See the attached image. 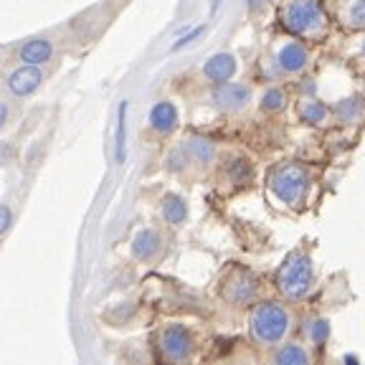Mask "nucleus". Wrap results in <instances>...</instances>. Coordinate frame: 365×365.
<instances>
[{
    "label": "nucleus",
    "mask_w": 365,
    "mask_h": 365,
    "mask_svg": "<svg viewBox=\"0 0 365 365\" xmlns=\"http://www.w3.org/2000/svg\"><path fill=\"white\" fill-rule=\"evenodd\" d=\"M294 330L289 307L279 302H259L249 314V335L262 348H279Z\"/></svg>",
    "instance_id": "obj_1"
},
{
    "label": "nucleus",
    "mask_w": 365,
    "mask_h": 365,
    "mask_svg": "<svg viewBox=\"0 0 365 365\" xmlns=\"http://www.w3.org/2000/svg\"><path fill=\"white\" fill-rule=\"evenodd\" d=\"M282 23L299 41L322 38L330 29L319 0H287L282 6Z\"/></svg>",
    "instance_id": "obj_2"
},
{
    "label": "nucleus",
    "mask_w": 365,
    "mask_h": 365,
    "mask_svg": "<svg viewBox=\"0 0 365 365\" xmlns=\"http://www.w3.org/2000/svg\"><path fill=\"white\" fill-rule=\"evenodd\" d=\"M277 287L287 299H307L314 289V264L307 251L297 249L277 272Z\"/></svg>",
    "instance_id": "obj_3"
},
{
    "label": "nucleus",
    "mask_w": 365,
    "mask_h": 365,
    "mask_svg": "<svg viewBox=\"0 0 365 365\" xmlns=\"http://www.w3.org/2000/svg\"><path fill=\"white\" fill-rule=\"evenodd\" d=\"M269 190L279 203L289 208H299L309 193V170L297 163L277 165L269 173Z\"/></svg>",
    "instance_id": "obj_4"
},
{
    "label": "nucleus",
    "mask_w": 365,
    "mask_h": 365,
    "mask_svg": "<svg viewBox=\"0 0 365 365\" xmlns=\"http://www.w3.org/2000/svg\"><path fill=\"white\" fill-rule=\"evenodd\" d=\"M160 353L173 365H188L195 355L193 332L185 325H168L160 332Z\"/></svg>",
    "instance_id": "obj_5"
},
{
    "label": "nucleus",
    "mask_w": 365,
    "mask_h": 365,
    "mask_svg": "<svg viewBox=\"0 0 365 365\" xmlns=\"http://www.w3.org/2000/svg\"><path fill=\"white\" fill-rule=\"evenodd\" d=\"M226 299L231 304H251L257 302L259 297V279L246 269H236L226 279V289H223Z\"/></svg>",
    "instance_id": "obj_6"
},
{
    "label": "nucleus",
    "mask_w": 365,
    "mask_h": 365,
    "mask_svg": "<svg viewBox=\"0 0 365 365\" xmlns=\"http://www.w3.org/2000/svg\"><path fill=\"white\" fill-rule=\"evenodd\" d=\"M213 104L223 112H244L251 104V89L246 84H218L211 94Z\"/></svg>",
    "instance_id": "obj_7"
},
{
    "label": "nucleus",
    "mask_w": 365,
    "mask_h": 365,
    "mask_svg": "<svg viewBox=\"0 0 365 365\" xmlns=\"http://www.w3.org/2000/svg\"><path fill=\"white\" fill-rule=\"evenodd\" d=\"M277 66L284 74H302L309 66V48L302 41H287L277 48Z\"/></svg>",
    "instance_id": "obj_8"
},
{
    "label": "nucleus",
    "mask_w": 365,
    "mask_h": 365,
    "mask_svg": "<svg viewBox=\"0 0 365 365\" xmlns=\"http://www.w3.org/2000/svg\"><path fill=\"white\" fill-rule=\"evenodd\" d=\"M269 365H314V355L304 342H282Z\"/></svg>",
    "instance_id": "obj_9"
},
{
    "label": "nucleus",
    "mask_w": 365,
    "mask_h": 365,
    "mask_svg": "<svg viewBox=\"0 0 365 365\" xmlns=\"http://www.w3.org/2000/svg\"><path fill=\"white\" fill-rule=\"evenodd\" d=\"M41 79H43L41 68L29 63V66H21L18 71H13L11 79H8V89H11L16 97H29V94H34L41 86Z\"/></svg>",
    "instance_id": "obj_10"
},
{
    "label": "nucleus",
    "mask_w": 365,
    "mask_h": 365,
    "mask_svg": "<svg viewBox=\"0 0 365 365\" xmlns=\"http://www.w3.org/2000/svg\"><path fill=\"white\" fill-rule=\"evenodd\" d=\"M203 74L213 84H226L236 74V58L231 53H216V56H211L205 61Z\"/></svg>",
    "instance_id": "obj_11"
},
{
    "label": "nucleus",
    "mask_w": 365,
    "mask_h": 365,
    "mask_svg": "<svg viewBox=\"0 0 365 365\" xmlns=\"http://www.w3.org/2000/svg\"><path fill=\"white\" fill-rule=\"evenodd\" d=\"M160 249H163V239H160V234L153 231V228L140 231V234L135 236V241H132V254H135L140 262L155 259L160 254Z\"/></svg>",
    "instance_id": "obj_12"
},
{
    "label": "nucleus",
    "mask_w": 365,
    "mask_h": 365,
    "mask_svg": "<svg viewBox=\"0 0 365 365\" xmlns=\"http://www.w3.org/2000/svg\"><path fill=\"white\" fill-rule=\"evenodd\" d=\"M337 16L350 31H365V0H342Z\"/></svg>",
    "instance_id": "obj_13"
},
{
    "label": "nucleus",
    "mask_w": 365,
    "mask_h": 365,
    "mask_svg": "<svg viewBox=\"0 0 365 365\" xmlns=\"http://www.w3.org/2000/svg\"><path fill=\"white\" fill-rule=\"evenodd\" d=\"M150 125L163 135H168L178 127V109L170 102H158L150 112Z\"/></svg>",
    "instance_id": "obj_14"
},
{
    "label": "nucleus",
    "mask_w": 365,
    "mask_h": 365,
    "mask_svg": "<svg viewBox=\"0 0 365 365\" xmlns=\"http://www.w3.org/2000/svg\"><path fill=\"white\" fill-rule=\"evenodd\" d=\"M51 53H53V46H51V41H46V38H34V41H29V43L21 46L23 63H34V66L36 63L48 61Z\"/></svg>",
    "instance_id": "obj_15"
},
{
    "label": "nucleus",
    "mask_w": 365,
    "mask_h": 365,
    "mask_svg": "<svg viewBox=\"0 0 365 365\" xmlns=\"http://www.w3.org/2000/svg\"><path fill=\"white\" fill-rule=\"evenodd\" d=\"M163 218H165L168 223H173V226L185 221V218H188V205H185V200L175 193L165 195V198H163Z\"/></svg>",
    "instance_id": "obj_16"
},
{
    "label": "nucleus",
    "mask_w": 365,
    "mask_h": 365,
    "mask_svg": "<svg viewBox=\"0 0 365 365\" xmlns=\"http://www.w3.org/2000/svg\"><path fill=\"white\" fill-rule=\"evenodd\" d=\"M287 104H289V97H287V91L282 86H272V89L264 91L262 97V109L267 114H277V112H284Z\"/></svg>",
    "instance_id": "obj_17"
},
{
    "label": "nucleus",
    "mask_w": 365,
    "mask_h": 365,
    "mask_svg": "<svg viewBox=\"0 0 365 365\" xmlns=\"http://www.w3.org/2000/svg\"><path fill=\"white\" fill-rule=\"evenodd\" d=\"M327 114H330V109L322 102H304V104H299L297 117H299V122H304V125H319V122L327 120Z\"/></svg>",
    "instance_id": "obj_18"
},
{
    "label": "nucleus",
    "mask_w": 365,
    "mask_h": 365,
    "mask_svg": "<svg viewBox=\"0 0 365 365\" xmlns=\"http://www.w3.org/2000/svg\"><path fill=\"white\" fill-rule=\"evenodd\" d=\"M185 153L190 155L193 160H198V163H211L213 155H216V148H213L211 140H205V137H193L188 145H185Z\"/></svg>",
    "instance_id": "obj_19"
},
{
    "label": "nucleus",
    "mask_w": 365,
    "mask_h": 365,
    "mask_svg": "<svg viewBox=\"0 0 365 365\" xmlns=\"http://www.w3.org/2000/svg\"><path fill=\"white\" fill-rule=\"evenodd\" d=\"M125 143H127V102H122L120 114H117V137H114V158H117V163H125Z\"/></svg>",
    "instance_id": "obj_20"
},
{
    "label": "nucleus",
    "mask_w": 365,
    "mask_h": 365,
    "mask_svg": "<svg viewBox=\"0 0 365 365\" xmlns=\"http://www.w3.org/2000/svg\"><path fill=\"white\" fill-rule=\"evenodd\" d=\"M251 163L246 158H234L231 160V165H228V178L234 185H246L251 180Z\"/></svg>",
    "instance_id": "obj_21"
},
{
    "label": "nucleus",
    "mask_w": 365,
    "mask_h": 365,
    "mask_svg": "<svg viewBox=\"0 0 365 365\" xmlns=\"http://www.w3.org/2000/svg\"><path fill=\"white\" fill-rule=\"evenodd\" d=\"M312 325H314L312 327V340L317 342V345H319V342H325L327 332H330V330H327V322H325V319H314Z\"/></svg>",
    "instance_id": "obj_22"
},
{
    "label": "nucleus",
    "mask_w": 365,
    "mask_h": 365,
    "mask_svg": "<svg viewBox=\"0 0 365 365\" xmlns=\"http://www.w3.org/2000/svg\"><path fill=\"white\" fill-rule=\"evenodd\" d=\"M358 104H360L358 99H348V102H342V117H348V120H350V117H355V114L363 112Z\"/></svg>",
    "instance_id": "obj_23"
},
{
    "label": "nucleus",
    "mask_w": 365,
    "mask_h": 365,
    "mask_svg": "<svg viewBox=\"0 0 365 365\" xmlns=\"http://www.w3.org/2000/svg\"><path fill=\"white\" fill-rule=\"evenodd\" d=\"M11 221H13L11 208H8V205H0V234H6L8 226H11Z\"/></svg>",
    "instance_id": "obj_24"
},
{
    "label": "nucleus",
    "mask_w": 365,
    "mask_h": 365,
    "mask_svg": "<svg viewBox=\"0 0 365 365\" xmlns=\"http://www.w3.org/2000/svg\"><path fill=\"white\" fill-rule=\"evenodd\" d=\"M200 34H203V26H198V29H193V31H190L188 36H182L180 41H175V46H173V48H175V51H178V48H182V46H188L190 41H195V38H198Z\"/></svg>",
    "instance_id": "obj_25"
},
{
    "label": "nucleus",
    "mask_w": 365,
    "mask_h": 365,
    "mask_svg": "<svg viewBox=\"0 0 365 365\" xmlns=\"http://www.w3.org/2000/svg\"><path fill=\"white\" fill-rule=\"evenodd\" d=\"M8 120V104L0 102V127H3V122Z\"/></svg>",
    "instance_id": "obj_26"
},
{
    "label": "nucleus",
    "mask_w": 365,
    "mask_h": 365,
    "mask_svg": "<svg viewBox=\"0 0 365 365\" xmlns=\"http://www.w3.org/2000/svg\"><path fill=\"white\" fill-rule=\"evenodd\" d=\"M345 363H348V365H355V358H345Z\"/></svg>",
    "instance_id": "obj_27"
},
{
    "label": "nucleus",
    "mask_w": 365,
    "mask_h": 365,
    "mask_svg": "<svg viewBox=\"0 0 365 365\" xmlns=\"http://www.w3.org/2000/svg\"><path fill=\"white\" fill-rule=\"evenodd\" d=\"M363 56H365V41H363Z\"/></svg>",
    "instance_id": "obj_28"
}]
</instances>
